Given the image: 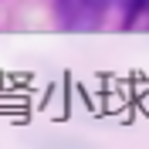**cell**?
<instances>
[{
  "mask_svg": "<svg viewBox=\"0 0 149 149\" xmlns=\"http://www.w3.org/2000/svg\"><path fill=\"white\" fill-rule=\"evenodd\" d=\"M109 3H125V7H129L132 0H88V7H92V10H95V14H102V10H105V7H109Z\"/></svg>",
  "mask_w": 149,
  "mask_h": 149,
  "instance_id": "obj_2",
  "label": "cell"
},
{
  "mask_svg": "<svg viewBox=\"0 0 149 149\" xmlns=\"http://www.w3.org/2000/svg\"><path fill=\"white\" fill-rule=\"evenodd\" d=\"M142 10H149V0H132L129 7H125V20H132L136 14H142Z\"/></svg>",
  "mask_w": 149,
  "mask_h": 149,
  "instance_id": "obj_1",
  "label": "cell"
}]
</instances>
